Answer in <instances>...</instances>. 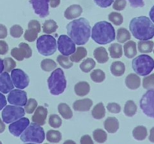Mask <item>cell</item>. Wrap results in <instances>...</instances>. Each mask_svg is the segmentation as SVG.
I'll list each match as a JSON object with an SVG mask.
<instances>
[{
  "label": "cell",
  "mask_w": 154,
  "mask_h": 144,
  "mask_svg": "<svg viewBox=\"0 0 154 144\" xmlns=\"http://www.w3.org/2000/svg\"><path fill=\"white\" fill-rule=\"evenodd\" d=\"M140 107L147 117L154 118V88L144 94L140 100Z\"/></svg>",
  "instance_id": "obj_9"
},
{
  "label": "cell",
  "mask_w": 154,
  "mask_h": 144,
  "mask_svg": "<svg viewBox=\"0 0 154 144\" xmlns=\"http://www.w3.org/2000/svg\"><path fill=\"white\" fill-rule=\"evenodd\" d=\"M47 140L50 142L57 143L62 140V134L58 130H49L45 135Z\"/></svg>",
  "instance_id": "obj_34"
},
{
  "label": "cell",
  "mask_w": 154,
  "mask_h": 144,
  "mask_svg": "<svg viewBox=\"0 0 154 144\" xmlns=\"http://www.w3.org/2000/svg\"><path fill=\"white\" fill-rule=\"evenodd\" d=\"M41 68L44 71H52L57 68V63L51 58H45L42 60L41 62Z\"/></svg>",
  "instance_id": "obj_38"
},
{
  "label": "cell",
  "mask_w": 154,
  "mask_h": 144,
  "mask_svg": "<svg viewBox=\"0 0 154 144\" xmlns=\"http://www.w3.org/2000/svg\"><path fill=\"white\" fill-rule=\"evenodd\" d=\"M50 4L52 8H56L60 4V0H50Z\"/></svg>",
  "instance_id": "obj_57"
},
{
  "label": "cell",
  "mask_w": 154,
  "mask_h": 144,
  "mask_svg": "<svg viewBox=\"0 0 154 144\" xmlns=\"http://www.w3.org/2000/svg\"><path fill=\"white\" fill-rule=\"evenodd\" d=\"M149 15H150V20H151V21L154 23V5L151 8V9H150Z\"/></svg>",
  "instance_id": "obj_60"
},
{
  "label": "cell",
  "mask_w": 154,
  "mask_h": 144,
  "mask_svg": "<svg viewBox=\"0 0 154 144\" xmlns=\"http://www.w3.org/2000/svg\"><path fill=\"white\" fill-rule=\"evenodd\" d=\"M149 140L151 142H154V127L150 129V136H149Z\"/></svg>",
  "instance_id": "obj_58"
},
{
  "label": "cell",
  "mask_w": 154,
  "mask_h": 144,
  "mask_svg": "<svg viewBox=\"0 0 154 144\" xmlns=\"http://www.w3.org/2000/svg\"><path fill=\"white\" fill-rule=\"evenodd\" d=\"M93 139L96 142L99 143H103L108 139V135L107 133L102 129H96L93 132Z\"/></svg>",
  "instance_id": "obj_37"
},
{
  "label": "cell",
  "mask_w": 154,
  "mask_h": 144,
  "mask_svg": "<svg viewBox=\"0 0 154 144\" xmlns=\"http://www.w3.org/2000/svg\"><path fill=\"white\" fill-rule=\"evenodd\" d=\"M38 32L32 28H28L26 30L24 33V38L26 40L29 42H33L37 39L38 38Z\"/></svg>",
  "instance_id": "obj_45"
},
{
  "label": "cell",
  "mask_w": 154,
  "mask_h": 144,
  "mask_svg": "<svg viewBox=\"0 0 154 144\" xmlns=\"http://www.w3.org/2000/svg\"><path fill=\"white\" fill-rule=\"evenodd\" d=\"M107 110L111 113H119L121 111V106L119 104L115 102H111L107 105Z\"/></svg>",
  "instance_id": "obj_48"
},
{
  "label": "cell",
  "mask_w": 154,
  "mask_h": 144,
  "mask_svg": "<svg viewBox=\"0 0 154 144\" xmlns=\"http://www.w3.org/2000/svg\"><path fill=\"white\" fill-rule=\"evenodd\" d=\"M28 28H32V29L36 30L38 32H41V24L36 20H32L29 21L28 23Z\"/></svg>",
  "instance_id": "obj_51"
},
{
  "label": "cell",
  "mask_w": 154,
  "mask_h": 144,
  "mask_svg": "<svg viewBox=\"0 0 154 144\" xmlns=\"http://www.w3.org/2000/svg\"><path fill=\"white\" fill-rule=\"evenodd\" d=\"M25 112L24 108L20 106H15L12 104L8 105V106L6 105L3 108L2 112V121L6 124H10L23 117Z\"/></svg>",
  "instance_id": "obj_8"
},
{
  "label": "cell",
  "mask_w": 154,
  "mask_h": 144,
  "mask_svg": "<svg viewBox=\"0 0 154 144\" xmlns=\"http://www.w3.org/2000/svg\"><path fill=\"white\" fill-rule=\"evenodd\" d=\"M8 30L7 28L3 24H0V39H4L7 37Z\"/></svg>",
  "instance_id": "obj_55"
},
{
  "label": "cell",
  "mask_w": 154,
  "mask_h": 144,
  "mask_svg": "<svg viewBox=\"0 0 154 144\" xmlns=\"http://www.w3.org/2000/svg\"><path fill=\"white\" fill-rule=\"evenodd\" d=\"M143 87L145 89H153L154 88V74L145 76V77L143 79Z\"/></svg>",
  "instance_id": "obj_44"
},
{
  "label": "cell",
  "mask_w": 154,
  "mask_h": 144,
  "mask_svg": "<svg viewBox=\"0 0 154 144\" xmlns=\"http://www.w3.org/2000/svg\"><path fill=\"white\" fill-rule=\"evenodd\" d=\"M23 29L20 25H14L10 28V34L14 38H19L22 36Z\"/></svg>",
  "instance_id": "obj_46"
},
{
  "label": "cell",
  "mask_w": 154,
  "mask_h": 144,
  "mask_svg": "<svg viewBox=\"0 0 154 144\" xmlns=\"http://www.w3.org/2000/svg\"><path fill=\"white\" fill-rule=\"evenodd\" d=\"M129 30L135 38L140 40H150L154 37V24L145 16L133 18L129 23Z\"/></svg>",
  "instance_id": "obj_2"
},
{
  "label": "cell",
  "mask_w": 154,
  "mask_h": 144,
  "mask_svg": "<svg viewBox=\"0 0 154 144\" xmlns=\"http://www.w3.org/2000/svg\"><path fill=\"white\" fill-rule=\"evenodd\" d=\"M87 55V51L86 48L83 46H79L77 48L75 52L72 54L70 56V60L72 62H80L82 59H84Z\"/></svg>",
  "instance_id": "obj_26"
},
{
  "label": "cell",
  "mask_w": 154,
  "mask_h": 144,
  "mask_svg": "<svg viewBox=\"0 0 154 144\" xmlns=\"http://www.w3.org/2000/svg\"><path fill=\"white\" fill-rule=\"evenodd\" d=\"M124 55L126 58H132L137 55L136 43L133 40H128L123 46Z\"/></svg>",
  "instance_id": "obj_22"
},
{
  "label": "cell",
  "mask_w": 154,
  "mask_h": 144,
  "mask_svg": "<svg viewBox=\"0 0 154 144\" xmlns=\"http://www.w3.org/2000/svg\"><path fill=\"white\" fill-rule=\"evenodd\" d=\"M126 87L131 90H135L141 86V79L137 74H129L125 80Z\"/></svg>",
  "instance_id": "obj_20"
},
{
  "label": "cell",
  "mask_w": 154,
  "mask_h": 144,
  "mask_svg": "<svg viewBox=\"0 0 154 144\" xmlns=\"http://www.w3.org/2000/svg\"><path fill=\"white\" fill-rule=\"evenodd\" d=\"M57 48L62 55L69 56L73 54L76 50V46L69 36L61 34L57 42Z\"/></svg>",
  "instance_id": "obj_10"
},
{
  "label": "cell",
  "mask_w": 154,
  "mask_h": 144,
  "mask_svg": "<svg viewBox=\"0 0 154 144\" xmlns=\"http://www.w3.org/2000/svg\"><path fill=\"white\" fill-rule=\"evenodd\" d=\"M8 51V45L5 40H0V55H5Z\"/></svg>",
  "instance_id": "obj_53"
},
{
  "label": "cell",
  "mask_w": 154,
  "mask_h": 144,
  "mask_svg": "<svg viewBox=\"0 0 154 144\" xmlns=\"http://www.w3.org/2000/svg\"><path fill=\"white\" fill-rule=\"evenodd\" d=\"M0 143H2V142H1V141H0Z\"/></svg>",
  "instance_id": "obj_63"
},
{
  "label": "cell",
  "mask_w": 154,
  "mask_h": 144,
  "mask_svg": "<svg viewBox=\"0 0 154 144\" xmlns=\"http://www.w3.org/2000/svg\"><path fill=\"white\" fill-rule=\"evenodd\" d=\"M8 101L15 106H25L27 102V93L23 90L12 89L8 95Z\"/></svg>",
  "instance_id": "obj_12"
},
{
  "label": "cell",
  "mask_w": 154,
  "mask_h": 144,
  "mask_svg": "<svg viewBox=\"0 0 154 144\" xmlns=\"http://www.w3.org/2000/svg\"><path fill=\"white\" fill-rule=\"evenodd\" d=\"M132 136L137 140H144L147 136V128H146V127L142 125L137 126L132 130Z\"/></svg>",
  "instance_id": "obj_28"
},
{
  "label": "cell",
  "mask_w": 154,
  "mask_h": 144,
  "mask_svg": "<svg viewBox=\"0 0 154 144\" xmlns=\"http://www.w3.org/2000/svg\"><path fill=\"white\" fill-rule=\"evenodd\" d=\"M126 6V0H114L113 4V8L116 10H124Z\"/></svg>",
  "instance_id": "obj_49"
},
{
  "label": "cell",
  "mask_w": 154,
  "mask_h": 144,
  "mask_svg": "<svg viewBox=\"0 0 154 144\" xmlns=\"http://www.w3.org/2000/svg\"><path fill=\"white\" fill-rule=\"evenodd\" d=\"M93 100L90 98L77 100L73 104V109L78 112H87L93 106Z\"/></svg>",
  "instance_id": "obj_19"
},
{
  "label": "cell",
  "mask_w": 154,
  "mask_h": 144,
  "mask_svg": "<svg viewBox=\"0 0 154 144\" xmlns=\"http://www.w3.org/2000/svg\"><path fill=\"white\" fill-rule=\"evenodd\" d=\"M50 126L54 128H59L62 125V119L57 114H52L50 116L49 120H48Z\"/></svg>",
  "instance_id": "obj_43"
},
{
  "label": "cell",
  "mask_w": 154,
  "mask_h": 144,
  "mask_svg": "<svg viewBox=\"0 0 154 144\" xmlns=\"http://www.w3.org/2000/svg\"><path fill=\"white\" fill-rule=\"evenodd\" d=\"M115 29L112 24L107 21L96 22L91 29V36L96 43L105 45L115 40Z\"/></svg>",
  "instance_id": "obj_3"
},
{
  "label": "cell",
  "mask_w": 154,
  "mask_h": 144,
  "mask_svg": "<svg viewBox=\"0 0 154 144\" xmlns=\"http://www.w3.org/2000/svg\"><path fill=\"white\" fill-rule=\"evenodd\" d=\"M57 28H58V25L53 20H48L45 21L42 26V30L46 34H51V33L55 32Z\"/></svg>",
  "instance_id": "obj_33"
},
{
  "label": "cell",
  "mask_w": 154,
  "mask_h": 144,
  "mask_svg": "<svg viewBox=\"0 0 154 144\" xmlns=\"http://www.w3.org/2000/svg\"><path fill=\"white\" fill-rule=\"evenodd\" d=\"M108 20L110 22H112L113 24L116 26H120L123 23V17L121 14L118 12H111L108 15Z\"/></svg>",
  "instance_id": "obj_41"
},
{
  "label": "cell",
  "mask_w": 154,
  "mask_h": 144,
  "mask_svg": "<svg viewBox=\"0 0 154 144\" xmlns=\"http://www.w3.org/2000/svg\"><path fill=\"white\" fill-rule=\"evenodd\" d=\"M11 78L14 86L18 89H24L29 84V77L23 70L14 68L11 70Z\"/></svg>",
  "instance_id": "obj_11"
},
{
  "label": "cell",
  "mask_w": 154,
  "mask_h": 144,
  "mask_svg": "<svg viewBox=\"0 0 154 144\" xmlns=\"http://www.w3.org/2000/svg\"><path fill=\"white\" fill-rule=\"evenodd\" d=\"M131 34L126 28H120L117 30V40L120 43H125L130 40Z\"/></svg>",
  "instance_id": "obj_36"
},
{
  "label": "cell",
  "mask_w": 154,
  "mask_h": 144,
  "mask_svg": "<svg viewBox=\"0 0 154 144\" xmlns=\"http://www.w3.org/2000/svg\"><path fill=\"white\" fill-rule=\"evenodd\" d=\"M92 116L95 119L97 120L102 119L105 116V107L102 102L97 104L93 107L92 110Z\"/></svg>",
  "instance_id": "obj_29"
},
{
  "label": "cell",
  "mask_w": 154,
  "mask_h": 144,
  "mask_svg": "<svg viewBox=\"0 0 154 144\" xmlns=\"http://www.w3.org/2000/svg\"><path fill=\"white\" fill-rule=\"evenodd\" d=\"M111 74L115 76H121L124 74L126 70V66L124 63L120 61H116L112 62L110 68Z\"/></svg>",
  "instance_id": "obj_25"
},
{
  "label": "cell",
  "mask_w": 154,
  "mask_h": 144,
  "mask_svg": "<svg viewBox=\"0 0 154 144\" xmlns=\"http://www.w3.org/2000/svg\"><path fill=\"white\" fill-rule=\"evenodd\" d=\"M90 78L95 82H102L105 80V74L101 69H96L90 74Z\"/></svg>",
  "instance_id": "obj_39"
},
{
  "label": "cell",
  "mask_w": 154,
  "mask_h": 144,
  "mask_svg": "<svg viewBox=\"0 0 154 144\" xmlns=\"http://www.w3.org/2000/svg\"><path fill=\"white\" fill-rule=\"evenodd\" d=\"M57 62L60 66L64 68L65 69H69L73 66V62L68 58V56L64 55H59L57 58Z\"/></svg>",
  "instance_id": "obj_40"
},
{
  "label": "cell",
  "mask_w": 154,
  "mask_h": 144,
  "mask_svg": "<svg viewBox=\"0 0 154 144\" xmlns=\"http://www.w3.org/2000/svg\"><path fill=\"white\" fill-rule=\"evenodd\" d=\"M96 67V62L92 58H88L84 60L83 62L80 64V68L84 73H88Z\"/></svg>",
  "instance_id": "obj_35"
},
{
  "label": "cell",
  "mask_w": 154,
  "mask_h": 144,
  "mask_svg": "<svg viewBox=\"0 0 154 144\" xmlns=\"http://www.w3.org/2000/svg\"><path fill=\"white\" fill-rule=\"evenodd\" d=\"M4 62V70L7 72H10L16 67V62L13 58L7 57L3 60Z\"/></svg>",
  "instance_id": "obj_47"
},
{
  "label": "cell",
  "mask_w": 154,
  "mask_h": 144,
  "mask_svg": "<svg viewBox=\"0 0 154 144\" xmlns=\"http://www.w3.org/2000/svg\"><path fill=\"white\" fill-rule=\"evenodd\" d=\"M110 56L113 58H121L123 56V49L122 46L117 43H114L109 46L108 48Z\"/></svg>",
  "instance_id": "obj_32"
},
{
  "label": "cell",
  "mask_w": 154,
  "mask_h": 144,
  "mask_svg": "<svg viewBox=\"0 0 154 144\" xmlns=\"http://www.w3.org/2000/svg\"><path fill=\"white\" fill-rule=\"evenodd\" d=\"M124 114L128 117H132L137 112V105L132 100H129L126 102L123 110Z\"/></svg>",
  "instance_id": "obj_31"
},
{
  "label": "cell",
  "mask_w": 154,
  "mask_h": 144,
  "mask_svg": "<svg viewBox=\"0 0 154 144\" xmlns=\"http://www.w3.org/2000/svg\"><path fill=\"white\" fill-rule=\"evenodd\" d=\"M80 142L81 144H93V141L90 135H84L81 136Z\"/></svg>",
  "instance_id": "obj_54"
},
{
  "label": "cell",
  "mask_w": 154,
  "mask_h": 144,
  "mask_svg": "<svg viewBox=\"0 0 154 144\" xmlns=\"http://www.w3.org/2000/svg\"><path fill=\"white\" fill-rule=\"evenodd\" d=\"M48 85L50 92L53 95H60L64 92L67 82L63 69L57 68L53 70L48 79Z\"/></svg>",
  "instance_id": "obj_4"
},
{
  "label": "cell",
  "mask_w": 154,
  "mask_h": 144,
  "mask_svg": "<svg viewBox=\"0 0 154 144\" xmlns=\"http://www.w3.org/2000/svg\"><path fill=\"white\" fill-rule=\"evenodd\" d=\"M104 127L107 130V132L111 134H114L119 130L120 123L118 119L115 117H108L104 122Z\"/></svg>",
  "instance_id": "obj_21"
},
{
  "label": "cell",
  "mask_w": 154,
  "mask_h": 144,
  "mask_svg": "<svg viewBox=\"0 0 154 144\" xmlns=\"http://www.w3.org/2000/svg\"><path fill=\"white\" fill-rule=\"evenodd\" d=\"M29 123V120L28 118L22 117L17 121L10 123V125L8 126L9 132L13 136H17V137L20 136L21 134L24 131V130L28 127Z\"/></svg>",
  "instance_id": "obj_15"
},
{
  "label": "cell",
  "mask_w": 154,
  "mask_h": 144,
  "mask_svg": "<svg viewBox=\"0 0 154 144\" xmlns=\"http://www.w3.org/2000/svg\"><path fill=\"white\" fill-rule=\"evenodd\" d=\"M48 111L47 108L44 107L43 106H39L36 107L35 113L32 116V122L39 125H44L46 123L47 116H48Z\"/></svg>",
  "instance_id": "obj_17"
},
{
  "label": "cell",
  "mask_w": 154,
  "mask_h": 144,
  "mask_svg": "<svg viewBox=\"0 0 154 144\" xmlns=\"http://www.w3.org/2000/svg\"><path fill=\"white\" fill-rule=\"evenodd\" d=\"M5 130V124L4 122L0 118V134L4 132Z\"/></svg>",
  "instance_id": "obj_59"
},
{
  "label": "cell",
  "mask_w": 154,
  "mask_h": 144,
  "mask_svg": "<svg viewBox=\"0 0 154 144\" xmlns=\"http://www.w3.org/2000/svg\"><path fill=\"white\" fill-rule=\"evenodd\" d=\"M36 47L41 55L49 56L55 53L57 51V40L55 38L50 34H43L37 39Z\"/></svg>",
  "instance_id": "obj_7"
},
{
  "label": "cell",
  "mask_w": 154,
  "mask_h": 144,
  "mask_svg": "<svg viewBox=\"0 0 154 144\" xmlns=\"http://www.w3.org/2000/svg\"><path fill=\"white\" fill-rule=\"evenodd\" d=\"M93 56L96 61L100 64L106 63L109 60V56H108L106 49L103 46H99L95 49V50L93 51Z\"/></svg>",
  "instance_id": "obj_23"
},
{
  "label": "cell",
  "mask_w": 154,
  "mask_h": 144,
  "mask_svg": "<svg viewBox=\"0 0 154 144\" xmlns=\"http://www.w3.org/2000/svg\"><path fill=\"white\" fill-rule=\"evenodd\" d=\"M4 70V62H3V60L0 58V74L3 72Z\"/></svg>",
  "instance_id": "obj_61"
},
{
  "label": "cell",
  "mask_w": 154,
  "mask_h": 144,
  "mask_svg": "<svg viewBox=\"0 0 154 144\" xmlns=\"http://www.w3.org/2000/svg\"><path fill=\"white\" fill-rule=\"evenodd\" d=\"M93 1L99 7L106 8L113 4L114 0H93Z\"/></svg>",
  "instance_id": "obj_50"
},
{
  "label": "cell",
  "mask_w": 154,
  "mask_h": 144,
  "mask_svg": "<svg viewBox=\"0 0 154 144\" xmlns=\"http://www.w3.org/2000/svg\"><path fill=\"white\" fill-rule=\"evenodd\" d=\"M154 42L152 40H140L138 43V50L141 53H149L153 51Z\"/></svg>",
  "instance_id": "obj_27"
},
{
  "label": "cell",
  "mask_w": 154,
  "mask_h": 144,
  "mask_svg": "<svg viewBox=\"0 0 154 144\" xmlns=\"http://www.w3.org/2000/svg\"><path fill=\"white\" fill-rule=\"evenodd\" d=\"M14 84L8 72H2L0 74V92L8 94L14 89Z\"/></svg>",
  "instance_id": "obj_16"
},
{
  "label": "cell",
  "mask_w": 154,
  "mask_h": 144,
  "mask_svg": "<svg viewBox=\"0 0 154 144\" xmlns=\"http://www.w3.org/2000/svg\"><path fill=\"white\" fill-rule=\"evenodd\" d=\"M74 90L77 95L83 97V96H85L89 94L90 91V86L86 81H81L75 84Z\"/></svg>",
  "instance_id": "obj_24"
},
{
  "label": "cell",
  "mask_w": 154,
  "mask_h": 144,
  "mask_svg": "<svg viewBox=\"0 0 154 144\" xmlns=\"http://www.w3.org/2000/svg\"><path fill=\"white\" fill-rule=\"evenodd\" d=\"M83 12V8L79 4H72L64 12V16L67 20H74L79 17Z\"/></svg>",
  "instance_id": "obj_18"
},
{
  "label": "cell",
  "mask_w": 154,
  "mask_h": 144,
  "mask_svg": "<svg viewBox=\"0 0 154 144\" xmlns=\"http://www.w3.org/2000/svg\"><path fill=\"white\" fill-rule=\"evenodd\" d=\"M38 106V102L36 101L35 99L34 98H29V100H27L26 104H25V112L28 114L32 113L35 111V110L36 109V107Z\"/></svg>",
  "instance_id": "obj_42"
},
{
  "label": "cell",
  "mask_w": 154,
  "mask_h": 144,
  "mask_svg": "<svg viewBox=\"0 0 154 144\" xmlns=\"http://www.w3.org/2000/svg\"><path fill=\"white\" fill-rule=\"evenodd\" d=\"M12 57L17 61H23L24 58H29L32 55V51L30 46L26 43H20L19 48L14 47L11 51Z\"/></svg>",
  "instance_id": "obj_13"
},
{
  "label": "cell",
  "mask_w": 154,
  "mask_h": 144,
  "mask_svg": "<svg viewBox=\"0 0 154 144\" xmlns=\"http://www.w3.org/2000/svg\"><path fill=\"white\" fill-rule=\"evenodd\" d=\"M132 8H142L144 6V0H128Z\"/></svg>",
  "instance_id": "obj_52"
},
{
  "label": "cell",
  "mask_w": 154,
  "mask_h": 144,
  "mask_svg": "<svg viewBox=\"0 0 154 144\" xmlns=\"http://www.w3.org/2000/svg\"><path fill=\"white\" fill-rule=\"evenodd\" d=\"M6 105H7V100L5 96L3 94V93L0 92V111L3 110Z\"/></svg>",
  "instance_id": "obj_56"
},
{
  "label": "cell",
  "mask_w": 154,
  "mask_h": 144,
  "mask_svg": "<svg viewBox=\"0 0 154 144\" xmlns=\"http://www.w3.org/2000/svg\"><path fill=\"white\" fill-rule=\"evenodd\" d=\"M58 111L59 113L65 119H70L73 116V112H72V109L67 104L60 103L58 105Z\"/></svg>",
  "instance_id": "obj_30"
},
{
  "label": "cell",
  "mask_w": 154,
  "mask_h": 144,
  "mask_svg": "<svg viewBox=\"0 0 154 144\" xmlns=\"http://www.w3.org/2000/svg\"><path fill=\"white\" fill-rule=\"evenodd\" d=\"M132 68L139 76H145L150 74L154 69V59L147 54L138 56L132 60Z\"/></svg>",
  "instance_id": "obj_6"
},
{
  "label": "cell",
  "mask_w": 154,
  "mask_h": 144,
  "mask_svg": "<svg viewBox=\"0 0 154 144\" xmlns=\"http://www.w3.org/2000/svg\"><path fill=\"white\" fill-rule=\"evenodd\" d=\"M153 53H154V47H153Z\"/></svg>",
  "instance_id": "obj_62"
},
{
  "label": "cell",
  "mask_w": 154,
  "mask_h": 144,
  "mask_svg": "<svg viewBox=\"0 0 154 144\" xmlns=\"http://www.w3.org/2000/svg\"><path fill=\"white\" fill-rule=\"evenodd\" d=\"M29 2L35 14L41 18L47 17L49 15L50 0H30Z\"/></svg>",
  "instance_id": "obj_14"
},
{
  "label": "cell",
  "mask_w": 154,
  "mask_h": 144,
  "mask_svg": "<svg viewBox=\"0 0 154 144\" xmlns=\"http://www.w3.org/2000/svg\"><path fill=\"white\" fill-rule=\"evenodd\" d=\"M67 34L77 45H84L91 36V26L86 18L74 20L66 26Z\"/></svg>",
  "instance_id": "obj_1"
},
{
  "label": "cell",
  "mask_w": 154,
  "mask_h": 144,
  "mask_svg": "<svg viewBox=\"0 0 154 144\" xmlns=\"http://www.w3.org/2000/svg\"><path fill=\"white\" fill-rule=\"evenodd\" d=\"M45 139L44 128L39 124L32 122L28 125L20 135V140L29 143H42Z\"/></svg>",
  "instance_id": "obj_5"
}]
</instances>
